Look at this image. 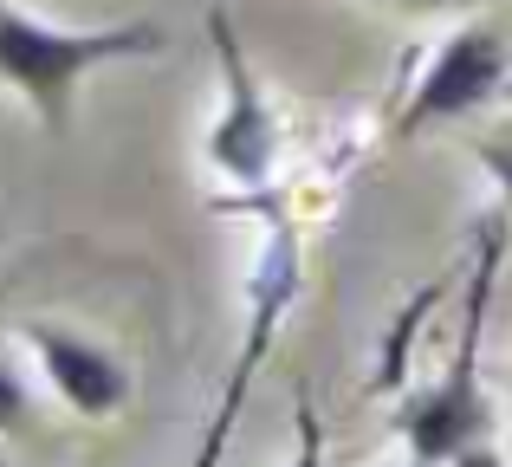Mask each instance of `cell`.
<instances>
[{
	"mask_svg": "<svg viewBox=\"0 0 512 467\" xmlns=\"http://www.w3.org/2000/svg\"><path fill=\"white\" fill-rule=\"evenodd\" d=\"M169 46L163 26L150 20H117V26H52L26 7L0 0V85H13L33 117L65 137L72 130V104H78V78L117 59H156Z\"/></svg>",
	"mask_w": 512,
	"mask_h": 467,
	"instance_id": "cell-1",
	"label": "cell"
},
{
	"mask_svg": "<svg viewBox=\"0 0 512 467\" xmlns=\"http://www.w3.org/2000/svg\"><path fill=\"white\" fill-rule=\"evenodd\" d=\"M493 273H500V228L480 234V273L467 292V325L454 344V364L435 390H422L402 409V435H409L415 461H454L461 448H474L487 435V396H480V338H487V299H493Z\"/></svg>",
	"mask_w": 512,
	"mask_h": 467,
	"instance_id": "cell-2",
	"label": "cell"
},
{
	"mask_svg": "<svg viewBox=\"0 0 512 467\" xmlns=\"http://www.w3.org/2000/svg\"><path fill=\"white\" fill-rule=\"evenodd\" d=\"M240 208H253V215L266 221V234H260V253H253V273H247V331H240V364H234V377H227V396H221V409H214L208 435H201L195 467H214V461H221L227 435H234L240 409H247L253 370H260L266 344L279 338L292 299H299V279H305V266H299V234L286 228V215H279V208L266 215V202H240Z\"/></svg>",
	"mask_w": 512,
	"mask_h": 467,
	"instance_id": "cell-3",
	"label": "cell"
},
{
	"mask_svg": "<svg viewBox=\"0 0 512 467\" xmlns=\"http://www.w3.org/2000/svg\"><path fill=\"white\" fill-rule=\"evenodd\" d=\"M208 39H214V65H221V117L208 130V163L240 189H266L279 169V117L266 104L260 78H253L247 52L234 39V20L221 7L208 13Z\"/></svg>",
	"mask_w": 512,
	"mask_h": 467,
	"instance_id": "cell-4",
	"label": "cell"
},
{
	"mask_svg": "<svg viewBox=\"0 0 512 467\" xmlns=\"http://www.w3.org/2000/svg\"><path fill=\"white\" fill-rule=\"evenodd\" d=\"M506 65H512L506 39L493 33V26H461V33H448L441 52L428 59L422 85H415L409 104H402L396 130L415 137V130H435V124H454V117L480 111V104L506 85Z\"/></svg>",
	"mask_w": 512,
	"mask_h": 467,
	"instance_id": "cell-5",
	"label": "cell"
},
{
	"mask_svg": "<svg viewBox=\"0 0 512 467\" xmlns=\"http://www.w3.org/2000/svg\"><path fill=\"white\" fill-rule=\"evenodd\" d=\"M26 338H33L52 390H59L78 416H117V409H124L130 377H124V364H117L104 344L78 338V331H59V325H26Z\"/></svg>",
	"mask_w": 512,
	"mask_h": 467,
	"instance_id": "cell-6",
	"label": "cell"
},
{
	"mask_svg": "<svg viewBox=\"0 0 512 467\" xmlns=\"http://www.w3.org/2000/svg\"><path fill=\"white\" fill-rule=\"evenodd\" d=\"M26 416H33V403H26V383H20V370L0 357V435H20Z\"/></svg>",
	"mask_w": 512,
	"mask_h": 467,
	"instance_id": "cell-7",
	"label": "cell"
},
{
	"mask_svg": "<svg viewBox=\"0 0 512 467\" xmlns=\"http://www.w3.org/2000/svg\"><path fill=\"white\" fill-rule=\"evenodd\" d=\"M480 169H487V176L500 182L506 215H512V130H506V137H487V143H480Z\"/></svg>",
	"mask_w": 512,
	"mask_h": 467,
	"instance_id": "cell-8",
	"label": "cell"
},
{
	"mask_svg": "<svg viewBox=\"0 0 512 467\" xmlns=\"http://www.w3.org/2000/svg\"><path fill=\"white\" fill-rule=\"evenodd\" d=\"M286 467H325V435H318L312 409H299V455H292Z\"/></svg>",
	"mask_w": 512,
	"mask_h": 467,
	"instance_id": "cell-9",
	"label": "cell"
},
{
	"mask_svg": "<svg viewBox=\"0 0 512 467\" xmlns=\"http://www.w3.org/2000/svg\"><path fill=\"white\" fill-rule=\"evenodd\" d=\"M448 467H506V461L493 455V448H480V442H474V448H461V455H454Z\"/></svg>",
	"mask_w": 512,
	"mask_h": 467,
	"instance_id": "cell-10",
	"label": "cell"
},
{
	"mask_svg": "<svg viewBox=\"0 0 512 467\" xmlns=\"http://www.w3.org/2000/svg\"><path fill=\"white\" fill-rule=\"evenodd\" d=\"M396 7H461V0H396Z\"/></svg>",
	"mask_w": 512,
	"mask_h": 467,
	"instance_id": "cell-11",
	"label": "cell"
},
{
	"mask_svg": "<svg viewBox=\"0 0 512 467\" xmlns=\"http://www.w3.org/2000/svg\"><path fill=\"white\" fill-rule=\"evenodd\" d=\"M415 467H422V461H415Z\"/></svg>",
	"mask_w": 512,
	"mask_h": 467,
	"instance_id": "cell-12",
	"label": "cell"
}]
</instances>
